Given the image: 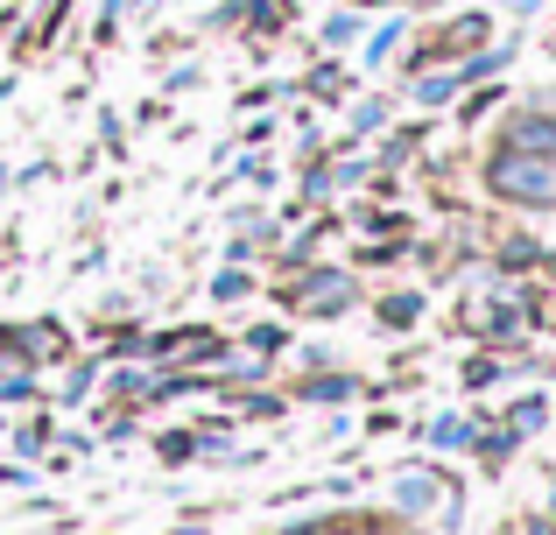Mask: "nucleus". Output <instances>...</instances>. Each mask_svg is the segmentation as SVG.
<instances>
[{"instance_id":"nucleus-5","label":"nucleus","mask_w":556,"mask_h":535,"mask_svg":"<svg viewBox=\"0 0 556 535\" xmlns=\"http://www.w3.org/2000/svg\"><path fill=\"white\" fill-rule=\"evenodd\" d=\"M359 8H374V0H359Z\"/></svg>"},{"instance_id":"nucleus-3","label":"nucleus","mask_w":556,"mask_h":535,"mask_svg":"<svg viewBox=\"0 0 556 535\" xmlns=\"http://www.w3.org/2000/svg\"><path fill=\"white\" fill-rule=\"evenodd\" d=\"M515 149H529V155H549V149H556V120H543V113H529V120L515 127Z\"/></svg>"},{"instance_id":"nucleus-6","label":"nucleus","mask_w":556,"mask_h":535,"mask_svg":"<svg viewBox=\"0 0 556 535\" xmlns=\"http://www.w3.org/2000/svg\"><path fill=\"white\" fill-rule=\"evenodd\" d=\"M289 535H303V528H289Z\"/></svg>"},{"instance_id":"nucleus-4","label":"nucleus","mask_w":556,"mask_h":535,"mask_svg":"<svg viewBox=\"0 0 556 535\" xmlns=\"http://www.w3.org/2000/svg\"><path fill=\"white\" fill-rule=\"evenodd\" d=\"M353 28H359L353 14H331V22H325V42H353Z\"/></svg>"},{"instance_id":"nucleus-1","label":"nucleus","mask_w":556,"mask_h":535,"mask_svg":"<svg viewBox=\"0 0 556 535\" xmlns=\"http://www.w3.org/2000/svg\"><path fill=\"white\" fill-rule=\"evenodd\" d=\"M493 191L521 198V205H556V155H529V149L501 155L493 163Z\"/></svg>"},{"instance_id":"nucleus-2","label":"nucleus","mask_w":556,"mask_h":535,"mask_svg":"<svg viewBox=\"0 0 556 535\" xmlns=\"http://www.w3.org/2000/svg\"><path fill=\"white\" fill-rule=\"evenodd\" d=\"M345 303H353V282H345V275H317V282H311V303H303V310L331 317V310H345Z\"/></svg>"}]
</instances>
